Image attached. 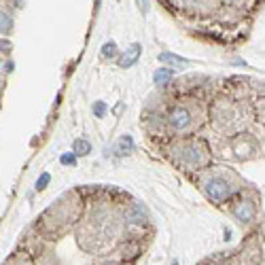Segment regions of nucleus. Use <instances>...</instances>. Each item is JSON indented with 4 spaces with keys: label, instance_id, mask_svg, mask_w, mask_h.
I'll list each match as a JSON object with an SVG mask.
<instances>
[{
    "label": "nucleus",
    "instance_id": "ddd939ff",
    "mask_svg": "<svg viewBox=\"0 0 265 265\" xmlns=\"http://www.w3.org/2000/svg\"><path fill=\"white\" fill-rule=\"evenodd\" d=\"M115 51H117L115 43H108V45H104V47H102V55H104V57H113Z\"/></svg>",
    "mask_w": 265,
    "mask_h": 265
},
{
    "label": "nucleus",
    "instance_id": "f3484780",
    "mask_svg": "<svg viewBox=\"0 0 265 265\" xmlns=\"http://www.w3.org/2000/svg\"><path fill=\"white\" fill-rule=\"evenodd\" d=\"M185 2H197V0H185Z\"/></svg>",
    "mask_w": 265,
    "mask_h": 265
},
{
    "label": "nucleus",
    "instance_id": "9b49d317",
    "mask_svg": "<svg viewBox=\"0 0 265 265\" xmlns=\"http://www.w3.org/2000/svg\"><path fill=\"white\" fill-rule=\"evenodd\" d=\"M11 28V17L6 13H0V32H6Z\"/></svg>",
    "mask_w": 265,
    "mask_h": 265
},
{
    "label": "nucleus",
    "instance_id": "39448f33",
    "mask_svg": "<svg viewBox=\"0 0 265 265\" xmlns=\"http://www.w3.org/2000/svg\"><path fill=\"white\" fill-rule=\"evenodd\" d=\"M234 215L240 218V221H250V218L255 217V204H250V202H240V204L236 206Z\"/></svg>",
    "mask_w": 265,
    "mask_h": 265
},
{
    "label": "nucleus",
    "instance_id": "20e7f679",
    "mask_svg": "<svg viewBox=\"0 0 265 265\" xmlns=\"http://www.w3.org/2000/svg\"><path fill=\"white\" fill-rule=\"evenodd\" d=\"M140 49H142L140 45H138V43H134L132 47L125 51V55L119 60V66H121V68H130V66H134L136 60L140 57Z\"/></svg>",
    "mask_w": 265,
    "mask_h": 265
},
{
    "label": "nucleus",
    "instance_id": "2eb2a0df",
    "mask_svg": "<svg viewBox=\"0 0 265 265\" xmlns=\"http://www.w3.org/2000/svg\"><path fill=\"white\" fill-rule=\"evenodd\" d=\"M138 4H140V9H145V11H146V2H145V0H138Z\"/></svg>",
    "mask_w": 265,
    "mask_h": 265
},
{
    "label": "nucleus",
    "instance_id": "a211bd4d",
    "mask_svg": "<svg viewBox=\"0 0 265 265\" xmlns=\"http://www.w3.org/2000/svg\"><path fill=\"white\" fill-rule=\"evenodd\" d=\"M108 265H119V263H108Z\"/></svg>",
    "mask_w": 265,
    "mask_h": 265
},
{
    "label": "nucleus",
    "instance_id": "423d86ee",
    "mask_svg": "<svg viewBox=\"0 0 265 265\" xmlns=\"http://www.w3.org/2000/svg\"><path fill=\"white\" fill-rule=\"evenodd\" d=\"M172 76H174V70L172 68H159L157 72L153 74V81L157 83V85H166V83L170 81Z\"/></svg>",
    "mask_w": 265,
    "mask_h": 265
},
{
    "label": "nucleus",
    "instance_id": "dca6fc26",
    "mask_svg": "<svg viewBox=\"0 0 265 265\" xmlns=\"http://www.w3.org/2000/svg\"><path fill=\"white\" fill-rule=\"evenodd\" d=\"M225 2H229V4H238V2H242V0H225Z\"/></svg>",
    "mask_w": 265,
    "mask_h": 265
},
{
    "label": "nucleus",
    "instance_id": "4468645a",
    "mask_svg": "<svg viewBox=\"0 0 265 265\" xmlns=\"http://www.w3.org/2000/svg\"><path fill=\"white\" fill-rule=\"evenodd\" d=\"M94 113H96V117H104V113H106V104H104V102H96Z\"/></svg>",
    "mask_w": 265,
    "mask_h": 265
},
{
    "label": "nucleus",
    "instance_id": "6e6552de",
    "mask_svg": "<svg viewBox=\"0 0 265 265\" xmlns=\"http://www.w3.org/2000/svg\"><path fill=\"white\" fill-rule=\"evenodd\" d=\"M72 148H74V155H87L89 151H92V145H89L87 140H74Z\"/></svg>",
    "mask_w": 265,
    "mask_h": 265
},
{
    "label": "nucleus",
    "instance_id": "f03ea898",
    "mask_svg": "<svg viewBox=\"0 0 265 265\" xmlns=\"http://www.w3.org/2000/svg\"><path fill=\"white\" fill-rule=\"evenodd\" d=\"M206 195H208L212 202L221 204L231 195V187H229V183L225 178L215 176V178H210L208 183H206Z\"/></svg>",
    "mask_w": 265,
    "mask_h": 265
},
{
    "label": "nucleus",
    "instance_id": "7ed1b4c3",
    "mask_svg": "<svg viewBox=\"0 0 265 265\" xmlns=\"http://www.w3.org/2000/svg\"><path fill=\"white\" fill-rule=\"evenodd\" d=\"M170 127L172 130H176V132H180V130H187L189 127V123H191V113L187 111V108H174V111L170 113Z\"/></svg>",
    "mask_w": 265,
    "mask_h": 265
},
{
    "label": "nucleus",
    "instance_id": "f8f14e48",
    "mask_svg": "<svg viewBox=\"0 0 265 265\" xmlns=\"http://www.w3.org/2000/svg\"><path fill=\"white\" fill-rule=\"evenodd\" d=\"M60 161H62L64 166H74L76 164V155L74 153H66V155H62Z\"/></svg>",
    "mask_w": 265,
    "mask_h": 265
},
{
    "label": "nucleus",
    "instance_id": "9d476101",
    "mask_svg": "<svg viewBox=\"0 0 265 265\" xmlns=\"http://www.w3.org/2000/svg\"><path fill=\"white\" fill-rule=\"evenodd\" d=\"M49 180H51V176H49V172H45V174H43V176H41V178H38V180H36V191H43V189H45V187H47V185H49Z\"/></svg>",
    "mask_w": 265,
    "mask_h": 265
},
{
    "label": "nucleus",
    "instance_id": "0eeeda50",
    "mask_svg": "<svg viewBox=\"0 0 265 265\" xmlns=\"http://www.w3.org/2000/svg\"><path fill=\"white\" fill-rule=\"evenodd\" d=\"M159 62H170L174 66H185L187 60L180 55H174V53H159Z\"/></svg>",
    "mask_w": 265,
    "mask_h": 265
},
{
    "label": "nucleus",
    "instance_id": "1a4fd4ad",
    "mask_svg": "<svg viewBox=\"0 0 265 265\" xmlns=\"http://www.w3.org/2000/svg\"><path fill=\"white\" fill-rule=\"evenodd\" d=\"M119 148H121V151H127V153L132 151V148H134V142H132L130 136H123V138H121V142H119Z\"/></svg>",
    "mask_w": 265,
    "mask_h": 265
},
{
    "label": "nucleus",
    "instance_id": "f257e3e1",
    "mask_svg": "<svg viewBox=\"0 0 265 265\" xmlns=\"http://www.w3.org/2000/svg\"><path fill=\"white\" fill-rule=\"evenodd\" d=\"M180 159H183V164L187 168H199L208 161V151H206L204 142H191V145L185 146Z\"/></svg>",
    "mask_w": 265,
    "mask_h": 265
}]
</instances>
